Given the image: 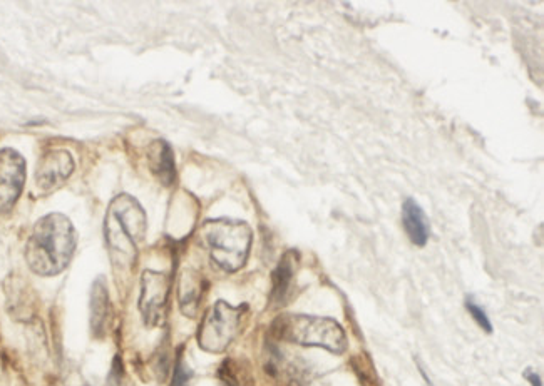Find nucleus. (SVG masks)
I'll use <instances>...</instances> for the list:
<instances>
[{"label":"nucleus","mask_w":544,"mask_h":386,"mask_svg":"<svg viewBox=\"0 0 544 386\" xmlns=\"http://www.w3.org/2000/svg\"><path fill=\"white\" fill-rule=\"evenodd\" d=\"M273 333L277 338L288 343L324 348L334 355H342L349 346L347 335L340 323L324 316H278L273 323Z\"/></svg>","instance_id":"20e7f679"},{"label":"nucleus","mask_w":544,"mask_h":386,"mask_svg":"<svg viewBox=\"0 0 544 386\" xmlns=\"http://www.w3.org/2000/svg\"><path fill=\"white\" fill-rule=\"evenodd\" d=\"M146 228L148 218L138 199L128 193L113 198L104 218V239L114 270L133 271Z\"/></svg>","instance_id":"f03ea898"},{"label":"nucleus","mask_w":544,"mask_h":386,"mask_svg":"<svg viewBox=\"0 0 544 386\" xmlns=\"http://www.w3.org/2000/svg\"><path fill=\"white\" fill-rule=\"evenodd\" d=\"M220 380L225 386H252L247 370H243L237 361L226 360L220 368Z\"/></svg>","instance_id":"4468645a"},{"label":"nucleus","mask_w":544,"mask_h":386,"mask_svg":"<svg viewBox=\"0 0 544 386\" xmlns=\"http://www.w3.org/2000/svg\"><path fill=\"white\" fill-rule=\"evenodd\" d=\"M77 231L66 214L49 213L32 228L26 243V263L34 275L52 278L71 265Z\"/></svg>","instance_id":"f257e3e1"},{"label":"nucleus","mask_w":544,"mask_h":386,"mask_svg":"<svg viewBox=\"0 0 544 386\" xmlns=\"http://www.w3.org/2000/svg\"><path fill=\"white\" fill-rule=\"evenodd\" d=\"M27 179V163L19 151L0 149V216L12 213L19 203Z\"/></svg>","instance_id":"0eeeda50"},{"label":"nucleus","mask_w":544,"mask_h":386,"mask_svg":"<svg viewBox=\"0 0 544 386\" xmlns=\"http://www.w3.org/2000/svg\"><path fill=\"white\" fill-rule=\"evenodd\" d=\"M171 278L161 271L146 270L141 276L139 313L148 328L161 326L166 320L170 300Z\"/></svg>","instance_id":"423d86ee"},{"label":"nucleus","mask_w":544,"mask_h":386,"mask_svg":"<svg viewBox=\"0 0 544 386\" xmlns=\"http://www.w3.org/2000/svg\"><path fill=\"white\" fill-rule=\"evenodd\" d=\"M210 258L225 273H237L247 265L252 249V228L240 219H208L200 229Z\"/></svg>","instance_id":"7ed1b4c3"},{"label":"nucleus","mask_w":544,"mask_h":386,"mask_svg":"<svg viewBox=\"0 0 544 386\" xmlns=\"http://www.w3.org/2000/svg\"><path fill=\"white\" fill-rule=\"evenodd\" d=\"M248 313L247 305L231 306L218 300L206 311L198 328V345L201 350L213 355L225 353L242 331L243 320Z\"/></svg>","instance_id":"39448f33"},{"label":"nucleus","mask_w":544,"mask_h":386,"mask_svg":"<svg viewBox=\"0 0 544 386\" xmlns=\"http://www.w3.org/2000/svg\"><path fill=\"white\" fill-rule=\"evenodd\" d=\"M148 164L154 178L161 184L171 186L176 181V164L173 149L165 139H156L148 148Z\"/></svg>","instance_id":"1a4fd4ad"},{"label":"nucleus","mask_w":544,"mask_h":386,"mask_svg":"<svg viewBox=\"0 0 544 386\" xmlns=\"http://www.w3.org/2000/svg\"><path fill=\"white\" fill-rule=\"evenodd\" d=\"M295 271H297V256L293 251H288L273 271L272 295H270L273 306H282L287 303L293 280H295Z\"/></svg>","instance_id":"f8f14e48"},{"label":"nucleus","mask_w":544,"mask_h":386,"mask_svg":"<svg viewBox=\"0 0 544 386\" xmlns=\"http://www.w3.org/2000/svg\"><path fill=\"white\" fill-rule=\"evenodd\" d=\"M91 330L94 336H103L109 320V293L103 276L96 278L91 288Z\"/></svg>","instance_id":"ddd939ff"},{"label":"nucleus","mask_w":544,"mask_h":386,"mask_svg":"<svg viewBox=\"0 0 544 386\" xmlns=\"http://www.w3.org/2000/svg\"><path fill=\"white\" fill-rule=\"evenodd\" d=\"M205 291L203 276L195 270L183 271L178 286V300H180L181 313L188 318H195L200 308L201 298Z\"/></svg>","instance_id":"9b49d317"},{"label":"nucleus","mask_w":544,"mask_h":386,"mask_svg":"<svg viewBox=\"0 0 544 386\" xmlns=\"http://www.w3.org/2000/svg\"><path fill=\"white\" fill-rule=\"evenodd\" d=\"M402 224L412 244L419 248L426 246L431 236V224L416 199H406V203L402 204Z\"/></svg>","instance_id":"9d476101"},{"label":"nucleus","mask_w":544,"mask_h":386,"mask_svg":"<svg viewBox=\"0 0 544 386\" xmlns=\"http://www.w3.org/2000/svg\"><path fill=\"white\" fill-rule=\"evenodd\" d=\"M524 378L531 383V386H543V381H541V376L533 370L524 371Z\"/></svg>","instance_id":"f3484780"},{"label":"nucleus","mask_w":544,"mask_h":386,"mask_svg":"<svg viewBox=\"0 0 544 386\" xmlns=\"http://www.w3.org/2000/svg\"><path fill=\"white\" fill-rule=\"evenodd\" d=\"M191 376H193V371L190 370V366L186 365L183 356L178 355L170 386H190Z\"/></svg>","instance_id":"2eb2a0df"},{"label":"nucleus","mask_w":544,"mask_h":386,"mask_svg":"<svg viewBox=\"0 0 544 386\" xmlns=\"http://www.w3.org/2000/svg\"><path fill=\"white\" fill-rule=\"evenodd\" d=\"M466 308H468L469 313L473 316L474 321H476L484 331H488V333L493 331V325H491V321H489L486 311H484L481 306L476 305L473 298H468V301H466Z\"/></svg>","instance_id":"dca6fc26"},{"label":"nucleus","mask_w":544,"mask_h":386,"mask_svg":"<svg viewBox=\"0 0 544 386\" xmlns=\"http://www.w3.org/2000/svg\"><path fill=\"white\" fill-rule=\"evenodd\" d=\"M74 168H76L74 158L66 149L47 151L42 154V158L37 163L36 174H34L36 188L42 194H51L71 178Z\"/></svg>","instance_id":"6e6552de"}]
</instances>
